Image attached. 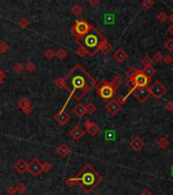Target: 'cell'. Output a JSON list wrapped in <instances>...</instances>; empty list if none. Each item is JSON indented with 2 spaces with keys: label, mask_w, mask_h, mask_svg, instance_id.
I'll return each instance as SVG.
<instances>
[{
  "label": "cell",
  "mask_w": 173,
  "mask_h": 195,
  "mask_svg": "<svg viewBox=\"0 0 173 195\" xmlns=\"http://www.w3.org/2000/svg\"><path fill=\"white\" fill-rule=\"evenodd\" d=\"M133 96L139 101L140 103H144L151 96L150 87H137V88L133 91Z\"/></svg>",
  "instance_id": "52a82bcc"
},
{
  "label": "cell",
  "mask_w": 173,
  "mask_h": 195,
  "mask_svg": "<svg viewBox=\"0 0 173 195\" xmlns=\"http://www.w3.org/2000/svg\"><path fill=\"white\" fill-rule=\"evenodd\" d=\"M9 45L6 42H1L0 43V53H5L6 51H8Z\"/></svg>",
  "instance_id": "ab89813d"
},
{
  "label": "cell",
  "mask_w": 173,
  "mask_h": 195,
  "mask_svg": "<svg viewBox=\"0 0 173 195\" xmlns=\"http://www.w3.org/2000/svg\"><path fill=\"white\" fill-rule=\"evenodd\" d=\"M97 195H100V194H97Z\"/></svg>",
  "instance_id": "91938a15"
},
{
  "label": "cell",
  "mask_w": 173,
  "mask_h": 195,
  "mask_svg": "<svg viewBox=\"0 0 173 195\" xmlns=\"http://www.w3.org/2000/svg\"><path fill=\"white\" fill-rule=\"evenodd\" d=\"M76 53H77L78 56H80L82 58H84V57H86V56H89L88 52L85 50L84 48H82V47H79V49H77V51H76Z\"/></svg>",
  "instance_id": "e575fe53"
},
{
  "label": "cell",
  "mask_w": 173,
  "mask_h": 195,
  "mask_svg": "<svg viewBox=\"0 0 173 195\" xmlns=\"http://www.w3.org/2000/svg\"><path fill=\"white\" fill-rule=\"evenodd\" d=\"M110 82H111V84L114 85L115 88H117L118 87H120V85L123 84L124 80H123V78H121L120 76L117 75V76H114V77L112 78V80Z\"/></svg>",
  "instance_id": "cb8c5ba5"
},
{
  "label": "cell",
  "mask_w": 173,
  "mask_h": 195,
  "mask_svg": "<svg viewBox=\"0 0 173 195\" xmlns=\"http://www.w3.org/2000/svg\"><path fill=\"white\" fill-rule=\"evenodd\" d=\"M95 87L97 94L106 102H109L110 100L114 99V96L117 93V88L111 84V82L105 81L103 79L99 82H96Z\"/></svg>",
  "instance_id": "277c9868"
},
{
  "label": "cell",
  "mask_w": 173,
  "mask_h": 195,
  "mask_svg": "<svg viewBox=\"0 0 173 195\" xmlns=\"http://www.w3.org/2000/svg\"><path fill=\"white\" fill-rule=\"evenodd\" d=\"M141 195H153V194H152V192H151L150 190H149V189L146 188L145 190L142 192V194H141Z\"/></svg>",
  "instance_id": "816d5d0a"
},
{
  "label": "cell",
  "mask_w": 173,
  "mask_h": 195,
  "mask_svg": "<svg viewBox=\"0 0 173 195\" xmlns=\"http://www.w3.org/2000/svg\"><path fill=\"white\" fill-rule=\"evenodd\" d=\"M55 83H56L57 87H65V80H64V77L57 78L56 81H55Z\"/></svg>",
  "instance_id": "b9f144b4"
},
{
  "label": "cell",
  "mask_w": 173,
  "mask_h": 195,
  "mask_svg": "<svg viewBox=\"0 0 173 195\" xmlns=\"http://www.w3.org/2000/svg\"><path fill=\"white\" fill-rule=\"evenodd\" d=\"M149 80H150V79L143 73L142 70H138V73H137L136 76L134 77V81L136 82L137 87H148Z\"/></svg>",
  "instance_id": "8fae6325"
},
{
  "label": "cell",
  "mask_w": 173,
  "mask_h": 195,
  "mask_svg": "<svg viewBox=\"0 0 173 195\" xmlns=\"http://www.w3.org/2000/svg\"><path fill=\"white\" fill-rule=\"evenodd\" d=\"M173 61V58L171 55H166V56H164L163 58V62L166 64V65H169V64H171Z\"/></svg>",
  "instance_id": "ee69618b"
},
{
  "label": "cell",
  "mask_w": 173,
  "mask_h": 195,
  "mask_svg": "<svg viewBox=\"0 0 173 195\" xmlns=\"http://www.w3.org/2000/svg\"><path fill=\"white\" fill-rule=\"evenodd\" d=\"M153 58H154L155 61H157V62H161V61H163L164 56L162 55V53H161V52L157 51V52H155V53H154Z\"/></svg>",
  "instance_id": "f35d334b"
},
{
  "label": "cell",
  "mask_w": 173,
  "mask_h": 195,
  "mask_svg": "<svg viewBox=\"0 0 173 195\" xmlns=\"http://www.w3.org/2000/svg\"><path fill=\"white\" fill-rule=\"evenodd\" d=\"M22 112H23L24 114H25L26 116H29V115L32 114V113L33 112V108H32V106L30 105V106H29V107H26L25 109H23V110H22Z\"/></svg>",
  "instance_id": "f6af8a7d"
},
{
  "label": "cell",
  "mask_w": 173,
  "mask_h": 195,
  "mask_svg": "<svg viewBox=\"0 0 173 195\" xmlns=\"http://www.w3.org/2000/svg\"><path fill=\"white\" fill-rule=\"evenodd\" d=\"M16 191L19 194H24V193H25V191H26V186H25V184H24V183H22V182L18 183V184L16 185Z\"/></svg>",
  "instance_id": "d6a6232c"
},
{
  "label": "cell",
  "mask_w": 173,
  "mask_h": 195,
  "mask_svg": "<svg viewBox=\"0 0 173 195\" xmlns=\"http://www.w3.org/2000/svg\"><path fill=\"white\" fill-rule=\"evenodd\" d=\"M17 24L21 27V29H26V27L29 26V18L23 17V18H21L19 21H18Z\"/></svg>",
  "instance_id": "1f68e13d"
},
{
  "label": "cell",
  "mask_w": 173,
  "mask_h": 195,
  "mask_svg": "<svg viewBox=\"0 0 173 195\" xmlns=\"http://www.w3.org/2000/svg\"><path fill=\"white\" fill-rule=\"evenodd\" d=\"M104 40L106 39L102 35V33H100L95 27H93L83 38L75 40V41L79 47L84 48L88 52L90 57H93L99 51V46L102 44V42Z\"/></svg>",
  "instance_id": "3957f363"
},
{
  "label": "cell",
  "mask_w": 173,
  "mask_h": 195,
  "mask_svg": "<svg viewBox=\"0 0 173 195\" xmlns=\"http://www.w3.org/2000/svg\"><path fill=\"white\" fill-rule=\"evenodd\" d=\"M88 3L91 5H97L99 3V0H88Z\"/></svg>",
  "instance_id": "f5cc1de1"
},
{
  "label": "cell",
  "mask_w": 173,
  "mask_h": 195,
  "mask_svg": "<svg viewBox=\"0 0 173 195\" xmlns=\"http://www.w3.org/2000/svg\"><path fill=\"white\" fill-rule=\"evenodd\" d=\"M153 5H154V0H144V1L142 2V6L144 7V9L151 8Z\"/></svg>",
  "instance_id": "8d00e7d4"
},
{
  "label": "cell",
  "mask_w": 173,
  "mask_h": 195,
  "mask_svg": "<svg viewBox=\"0 0 173 195\" xmlns=\"http://www.w3.org/2000/svg\"><path fill=\"white\" fill-rule=\"evenodd\" d=\"M84 133H85L84 130L82 129L80 125L77 124V125H75L71 130H70L69 135L71 136V138H73L74 140H79L84 136Z\"/></svg>",
  "instance_id": "7c38bea8"
},
{
  "label": "cell",
  "mask_w": 173,
  "mask_h": 195,
  "mask_svg": "<svg viewBox=\"0 0 173 195\" xmlns=\"http://www.w3.org/2000/svg\"><path fill=\"white\" fill-rule=\"evenodd\" d=\"M167 30H168V33L170 34V35L173 36V24H170V26L168 27V29H167Z\"/></svg>",
  "instance_id": "db71d44e"
},
{
  "label": "cell",
  "mask_w": 173,
  "mask_h": 195,
  "mask_svg": "<svg viewBox=\"0 0 173 195\" xmlns=\"http://www.w3.org/2000/svg\"><path fill=\"white\" fill-rule=\"evenodd\" d=\"M166 91H167L166 87L158 80L154 81V83L150 87V94L155 100L161 99L166 94Z\"/></svg>",
  "instance_id": "8992f818"
},
{
  "label": "cell",
  "mask_w": 173,
  "mask_h": 195,
  "mask_svg": "<svg viewBox=\"0 0 173 195\" xmlns=\"http://www.w3.org/2000/svg\"><path fill=\"white\" fill-rule=\"evenodd\" d=\"M165 109H166V111L172 112V111H173V102H171V101L167 102V103L165 104Z\"/></svg>",
  "instance_id": "bcb514c9"
},
{
  "label": "cell",
  "mask_w": 173,
  "mask_h": 195,
  "mask_svg": "<svg viewBox=\"0 0 173 195\" xmlns=\"http://www.w3.org/2000/svg\"><path fill=\"white\" fill-rule=\"evenodd\" d=\"M56 56L59 60H64L67 57V51L65 50V49L61 48L56 52Z\"/></svg>",
  "instance_id": "83f0119b"
},
{
  "label": "cell",
  "mask_w": 173,
  "mask_h": 195,
  "mask_svg": "<svg viewBox=\"0 0 173 195\" xmlns=\"http://www.w3.org/2000/svg\"><path fill=\"white\" fill-rule=\"evenodd\" d=\"M114 60L117 61L118 63H123L124 61L127 58V54L124 52V49H117V50L114 52Z\"/></svg>",
  "instance_id": "2e32d148"
},
{
  "label": "cell",
  "mask_w": 173,
  "mask_h": 195,
  "mask_svg": "<svg viewBox=\"0 0 173 195\" xmlns=\"http://www.w3.org/2000/svg\"><path fill=\"white\" fill-rule=\"evenodd\" d=\"M2 83H3V81H2V80H0V85H2Z\"/></svg>",
  "instance_id": "9f6ffc18"
},
{
  "label": "cell",
  "mask_w": 173,
  "mask_h": 195,
  "mask_svg": "<svg viewBox=\"0 0 173 195\" xmlns=\"http://www.w3.org/2000/svg\"><path fill=\"white\" fill-rule=\"evenodd\" d=\"M72 180L80 185L85 193L89 194L94 190V188L102 182L103 177L97 171L94 170L91 165L87 164L82 168L80 172L74 178H72Z\"/></svg>",
  "instance_id": "7a4b0ae2"
},
{
  "label": "cell",
  "mask_w": 173,
  "mask_h": 195,
  "mask_svg": "<svg viewBox=\"0 0 173 195\" xmlns=\"http://www.w3.org/2000/svg\"><path fill=\"white\" fill-rule=\"evenodd\" d=\"M13 168L18 174L23 175V174L27 171V163L24 158H19V160H17L16 163L13 165Z\"/></svg>",
  "instance_id": "4fadbf2b"
},
{
  "label": "cell",
  "mask_w": 173,
  "mask_h": 195,
  "mask_svg": "<svg viewBox=\"0 0 173 195\" xmlns=\"http://www.w3.org/2000/svg\"><path fill=\"white\" fill-rule=\"evenodd\" d=\"M25 69L29 72H32V71H35V70L36 69V64L32 62V61H29V62L26 63V65H25Z\"/></svg>",
  "instance_id": "d590c367"
},
{
  "label": "cell",
  "mask_w": 173,
  "mask_h": 195,
  "mask_svg": "<svg viewBox=\"0 0 173 195\" xmlns=\"http://www.w3.org/2000/svg\"><path fill=\"white\" fill-rule=\"evenodd\" d=\"M73 112L75 113L76 116H77L78 118H82L83 116L86 114V110H85V106L83 104L81 103H78L77 105L74 107V109H73Z\"/></svg>",
  "instance_id": "e0dca14e"
},
{
  "label": "cell",
  "mask_w": 173,
  "mask_h": 195,
  "mask_svg": "<svg viewBox=\"0 0 173 195\" xmlns=\"http://www.w3.org/2000/svg\"><path fill=\"white\" fill-rule=\"evenodd\" d=\"M142 71L149 79H151L155 74H156V69H155L154 67H146V68L143 69Z\"/></svg>",
  "instance_id": "ffe728a7"
},
{
  "label": "cell",
  "mask_w": 173,
  "mask_h": 195,
  "mask_svg": "<svg viewBox=\"0 0 173 195\" xmlns=\"http://www.w3.org/2000/svg\"><path fill=\"white\" fill-rule=\"evenodd\" d=\"M52 168H53V166H52V164L50 163V161H44V163H42V172L49 173L52 170Z\"/></svg>",
  "instance_id": "4316f807"
},
{
  "label": "cell",
  "mask_w": 173,
  "mask_h": 195,
  "mask_svg": "<svg viewBox=\"0 0 173 195\" xmlns=\"http://www.w3.org/2000/svg\"><path fill=\"white\" fill-rule=\"evenodd\" d=\"M71 12L73 14H75L76 16H79L80 14L83 13V7L79 4H75L73 7L71 8Z\"/></svg>",
  "instance_id": "603a6c76"
},
{
  "label": "cell",
  "mask_w": 173,
  "mask_h": 195,
  "mask_svg": "<svg viewBox=\"0 0 173 195\" xmlns=\"http://www.w3.org/2000/svg\"><path fill=\"white\" fill-rule=\"evenodd\" d=\"M157 20L160 21V23H164V21H166L168 20V15H167L165 12H160V13L157 14Z\"/></svg>",
  "instance_id": "74e56055"
},
{
  "label": "cell",
  "mask_w": 173,
  "mask_h": 195,
  "mask_svg": "<svg viewBox=\"0 0 173 195\" xmlns=\"http://www.w3.org/2000/svg\"><path fill=\"white\" fill-rule=\"evenodd\" d=\"M92 123H93L92 120H90V119H87V120L84 122V126H85V128H86V129H88V128H89V127L91 126V124H92Z\"/></svg>",
  "instance_id": "681fc988"
},
{
  "label": "cell",
  "mask_w": 173,
  "mask_h": 195,
  "mask_svg": "<svg viewBox=\"0 0 173 195\" xmlns=\"http://www.w3.org/2000/svg\"><path fill=\"white\" fill-rule=\"evenodd\" d=\"M172 71H173V66H172Z\"/></svg>",
  "instance_id": "680465c9"
},
{
  "label": "cell",
  "mask_w": 173,
  "mask_h": 195,
  "mask_svg": "<svg viewBox=\"0 0 173 195\" xmlns=\"http://www.w3.org/2000/svg\"><path fill=\"white\" fill-rule=\"evenodd\" d=\"M111 50H112V46L107 40H104V41L102 42V44L99 46V51L101 52L103 55H107Z\"/></svg>",
  "instance_id": "ac0fdd59"
},
{
  "label": "cell",
  "mask_w": 173,
  "mask_h": 195,
  "mask_svg": "<svg viewBox=\"0 0 173 195\" xmlns=\"http://www.w3.org/2000/svg\"><path fill=\"white\" fill-rule=\"evenodd\" d=\"M65 183H66V185L68 186L69 188H72L73 186L75 185V182L73 181V180H72V178H69V179H67Z\"/></svg>",
  "instance_id": "7dc6e473"
},
{
  "label": "cell",
  "mask_w": 173,
  "mask_h": 195,
  "mask_svg": "<svg viewBox=\"0 0 173 195\" xmlns=\"http://www.w3.org/2000/svg\"><path fill=\"white\" fill-rule=\"evenodd\" d=\"M6 77V74H5V72L3 71V70L0 68V80H4V78Z\"/></svg>",
  "instance_id": "f907efd6"
},
{
  "label": "cell",
  "mask_w": 173,
  "mask_h": 195,
  "mask_svg": "<svg viewBox=\"0 0 173 195\" xmlns=\"http://www.w3.org/2000/svg\"><path fill=\"white\" fill-rule=\"evenodd\" d=\"M13 70H14V72H16V73H21L23 70V64L22 63H16L13 66Z\"/></svg>",
  "instance_id": "60d3db41"
},
{
  "label": "cell",
  "mask_w": 173,
  "mask_h": 195,
  "mask_svg": "<svg viewBox=\"0 0 173 195\" xmlns=\"http://www.w3.org/2000/svg\"><path fill=\"white\" fill-rule=\"evenodd\" d=\"M92 24H89L84 18L77 20L71 27V34L75 37V40L81 39L93 29Z\"/></svg>",
  "instance_id": "5b68a950"
},
{
  "label": "cell",
  "mask_w": 173,
  "mask_h": 195,
  "mask_svg": "<svg viewBox=\"0 0 173 195\" xmlns=\"http://www.w3.org/2000/svg\"><path fill=\"white\" fill-rule=\"evenodd\" d=\"M168 20H169L170 21H171V23L173 24V13H171V14L169 15V16H168Z\"/></svg>",
  "instance_id": "11a10c76"
},
{
  "label": "cell",
  "mask_w": 173,
  "mask_h": 195,
  "mask_svg": "<svg viewBox=\"0 0 173 195\" xmlns=\"http://www.w3.org/2000/svg\"><path fill=\"white\" fill-rule=\"evenodd\" d=\"M44 56L47 58L48 60H52L55 56H56V53L54 52L53 49H47L44 53Z\"/></svg>",
  "instance_id": "f546056e"
},
{
  "label": "cell",
  "mask_w": 173,
  "mask_h": 195,
  "mask_svg": "<svg viewBox=\"0 0 173 195\" xmlns=\"http://www.w3.org/2000/svg\"><path fill=\"white\" fill-rule=\"evenodd\" d=\"M27 171L30 173L32 177H39V174L42 173V164L38 158H33L32 161L27 164Z\"/></svg>",
  "instance_id": "ba28073f"
},
{
  "label": "cell",
  "mask_w": 173,
  "mask_h": 195,
  "mask_svg": "<svg viewBox=\"0 0 173 195\" xmlns=\"http://www.w3.org/2000/svg\"><path fill=\"white\" fill-rule=\"evenodd\" d=\"M126 85L129 87L131 93H133V91L137 88V84H136V82L134 81V79H127V80L126 81Z\"/></svg>",
  "instance_id": "4dcf8cb0"
},
{
  "label": "cell",
  "mask_w": 173,
  "mask_h": 195,
  "mask_svg": "<svg viewBox=\"0 0 173 195\" xmlns=\"http://www.w3.org/2000/svg\"><path fill=\"white\" fill-rule=\"evenodd\" d=\"M17 105H18V107H19V108L21 109V111H22V110L25 109L26 107L30 106V101H29V99H27V98L22 97L19 101H18Z\"/></svg>",
  "instance_id": "44dd1931"
},
{
  "label": "cell",
  "mask_w": 173,
  "mask_h": 195,
  "mask_svg": "<svg viewBox=\"0 0 173 195\" xmlns=\"http://www.w3.org/2000/svg\"><path fill=\"white\" fill-rule=\"evenodd\" d=\"M130 146H131V148H132L133 151H140L143 148V146H144V142H143V140L140 138L139 136H135L132 140H131Z\"/></svg>",
  "instance_id": "5bb4252c"
},
{
  "label": "cell",
  "mask_w": 173,
  "mask_h": 195,
  "mask_svg": "<svg viewBox=\"0 0 173 195\" xmlns=\"http://www.w3.org/2000/svg\"><path fill=\"white\" fill-rule=\"evenodd\" d=\"M56 152L61 158H66L67 155L70 154V148L68 145L65 144V143H60L56 149Z\"/></svg>",
  "instance_id": "9a60e30c"
},
{
  "label": "cell",
  "mask_w": 173,
  "mask_h": 195,
  "mask_svg": "<svg viewBox=\"0 0 173 195\" xmlns=\"http://www.w3.org/2000/svg\"><path fill=\"white\" fill-rule=\"evenodd\" d=\"M69 100H70V98H68V100H67V102L65 103V105H64L62 110H61L59 113H57V114L54 116V119L57 121L58 124L61 125V126H64V125H65L67 122L71 119V117H70V115L68 114V113L65 112V108H66L67 104H68V102H69Z\"/></svg>",
  "instance_id": "9c48e42d"
},
{
  "label": "cell",
  "mask_w": 173,
  "mask_h": 195,
  "mask_svg": "<svg viewBox=\"0 0 173 195\" xmlns=\"http://www.w3.org/2000/svg\"><path fill=\"white\" fill-rule=\"evenodd\" d=\"M137 73H138V69L135 68V67H131L130 69H127L126 71V75L129 77V79H134Z\"/></svg>",
  "instance_id": "d4e9b609"
},
{
  "label": "cell",
  "mask_w": 173,
  "mask_h": 195,
  "mask_svg": "<svg viewBox=\"0 0 173 195\" xmlns=\"http://www.w3.org/2000/svg\"><path fill=\"white\" fill-rule=\"evenodd\" d=\"M16 187L15 186H9V187L6 189V193L8 195H15L16 194Z\"/></svg>",
  "instance_id": "7bdbcfd3"
},
{
  "label": "cell",
  "mask_w": 173,
  "mask_h": 195,
  "mask_svg": "<svg viewBox=\"0 0 173 195\" xmlns=\"http://www.w3.org/2000/svg\"><path fill=\"white\" fill-rule=\"evenodd\" d=\"M164 48H165L167 51L173 52V39L167 40V41L165 42V44H164Z\"/></svg>",
  "instance_id": "836d02e7"
},
{
  "label": "cell",
  "mask_w": 173,
  "mask_h": 195,
  "mask_svg": "<svg viewBox=\"0 0 173 195\" xmlns=\"http://www.w3.org/2000/svg\"><path fill=\"white\" fill-rule=\"evenodd\" d=\"M142 64L144 65V68H146V67H152V65H153V60L149 56H145L142 59Z\"/></svg>",
  "instance_id": "f1b7e54d"
},
{
  "label": "cell",
  "mask_w": 173,
  "mask_h": 195,
  "mask_svg": "<svg viewBox=\"0 0 173 195\" xmlns=\"http://www.w3.org/2000/svg\"><path fill=\"white\" fill-rule=\"evenodd\" d=\"M169 144H170L169 140L167 139L166 137H164V136L161 137V138L157 141V145L159 146L160 148H162V149H166L169 146Z\"/></svg>",
  "instance_id": "7402d4cb"
},
{
  "label": "cell",
  "mask_w": 173,
  "mask_h": 195,
  "mask_svg": "<svg viewBox=\"0 0 173 195\" xmlns=\"http://www.w3.org/2000/svg\"><path fill=\"white\" fill-rule=\"evenodd\" d=\"M64 80L65 88L69 91L70 98L73 97L76 101H80L96 84L95 79L80 64H76L71 68L64 76Z\"/></svg>",
  "instance_id": "6da1fadb"
},
{
  "label": "cell",
  "mask_w": 173,
  "mask_h": 195,
  "mask_svg": "<svg viewBox=\"0 0 173 195\" xmlns=\"http://www.w3.org/2000/svg\"><path fill=\"white\" fill-rule=\"evenodd\" d=\"M117 101H118V103H120V105L123 106L124 104L127 102V96H126V97H124V96H120V97L117 99Z\"/></svg>",
  "instance_id": "c3c4849f"
},
{
  "label": "cell",
  "mask_w": 173,
  "mask_h": 195,
  "mask_svg": "<svg viewBox=\"0 0 173 195\" xmlns=\"http://www.w3.org/2000/svg\"><path fill=\"white\" fill-rule=\"evenodd\" d=\"M2 115V112H1V110H0V116H1Z\"/></svg>",
  "instance_id": "6f0895ef"
},
{
  "label": "cell",
  "mask_w": 173,
  "mask_h": 195,
  "mask_svg": "<svg viewBox=\"0 0 173 195\" xmlns=\"http://www.w3.org/2000/svg\"><path fill=\"white\" fill-rule=\"evenodd\" d=\"M86 130H87V132L89 133L91 136H94V135H96V134L100 131V127L96 123H94V122H93V123L91 124V126L88 128V129H86Z\"/></svg>",
  "instance_id": "d6986e66"
},
{
  "label": "cell",
  "mask_w": 173,
  "mask_h": 195,
  "mask_svg": "<svg viewBox=\"0 0 173 195\" xmlns=\"http://www.w3.org/2000/svg\"><path fill=\"white\" fill-rule=\"evenodd\" d=\"M105 109L109 112V114L114 116L120 111L121 105L118 103L117 99H112L109 101V102H107V104H106V106H105Z\"/></svg>",
  "instance_id": "30bf717a"
},
{
  "label": "cell",
  "mask_w": 173,
  "mask_h": 195,
  "mask_svg": "<svg viewBox=\"0 0 173 195\" xmlns=\"http://www.w3.org/2000/svg\"><path fill=\"white\" fill-rule=\"evenodd\" d=\"M85 110H86V113L89 115H92L93 113H95L96 111V106L94 105L93 103H88L86 106H85Z\"/></svg>",
  "instance_id": "484cf974"
}]
</instances>
